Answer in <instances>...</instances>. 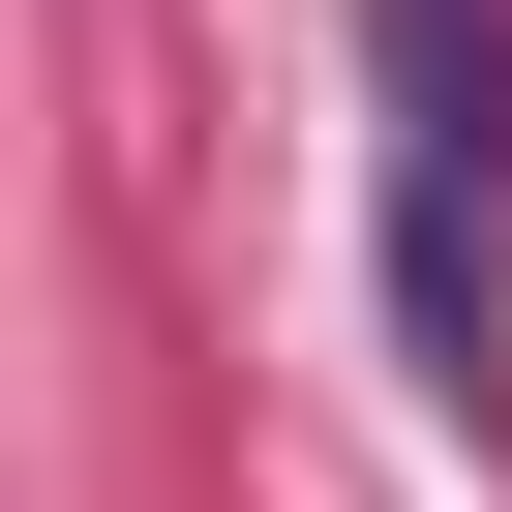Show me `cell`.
<instances>
[{
  "label": "cell",
  "mask_w": 512,
  "mask_h": 512,
  "mask_svg": "<svg viewBox=\"0 0 512 512\" xmlns=\"http://www.w3.org/2000/svg\"><path fill=\"white\" fill-rule=\"evenodd\" d=\"M362 61H392V332H422V392H482L512 362V31L362 0Z\"/></svg>",
  "instance_id": "obj_1"
}]
</instances>
